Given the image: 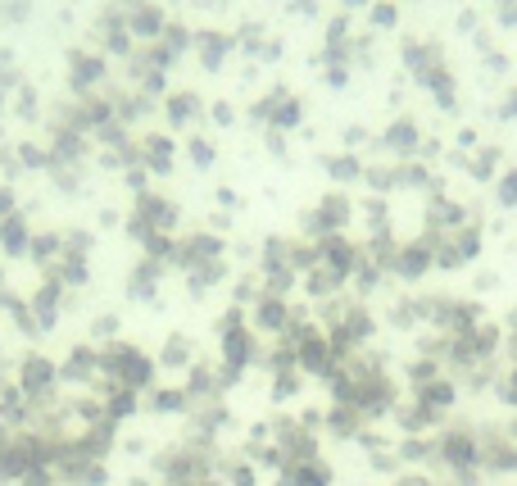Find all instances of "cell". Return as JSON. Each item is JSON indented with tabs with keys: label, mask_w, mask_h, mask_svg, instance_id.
<instances>
[{
	"label": "cell",
	"mask_w": 517,
	"mask_h": 486,
	"mask_svg": "<svg viewBox=\"0 0 517 486\" xmlns=\"http://www.w3.org/2000/svg\"><path fill=\"white\" fill-rule=\"evenodd\" d=\"M141 169H150V173L173 169V141L168 137H146L141 141Z\"/></svg>",
	"instance_id": "obj_22"
},
{
	"label": "cell",
	"mask_w": 517,
	"mask_h": 486,
	"mask_svg": "<svg viewBox=\"0 0 517 486\" xmlns=\"http://www.w3.org/2000/svg\"><path fill=\"white\" fill-rule=\"evenodd\" d=\"M363 214H368V223H372V241H381V237H391V209H386V200L381 196H372L368 205H363Z\"/></svg>",
	"instance_id": "obj_28"
},
{
	"label": "cell",
	"mask_w": 517,
	"mask_h": 486,
	"mask_svg": "<svg viewBox=\"0 0 517 486\" xmlns=\"http://www.w3.org/2000/svg\"><path fill=\"white\" fill-rule=\"evenodd\" d=\"M463 164H468L472 178L486 182V178H495V169H499V150H495V146H486V150H477V155H468Z\"/></svg>",
	"instance_id": "obj_33"
},
{
	"label": "cell",
	"mask_w": 517,
	"mask_h": 486,
	"mask_svg": "<svg viewBox=\"0 0 517 486\" xmlns=\"http://www.w3.org/2000/svg\"><path fill=\"white\" fill-rule=\"evenodd\" d=\"M499 350V328H490V323H477V328L459 332V337H449V355L445 364L454 368V373H468V368H481L490 364Z\"/></svg>",
	"instance_id": "obj_3"
},
{
	"label": "cell",
	"mask_w": 517,
	"mask_h": 486,
	"mask_svg": "<svg viewBox=\"0 0 517 486\" xmlns=\"http://www.w3.org/2000/svg\"><path fill=\"white\" fill-rule=\"evenodd\" d=\"M168 119H173V128L196 123L200 119V100L196 96H173V100H168Z\"/></svg>",
	"instance_id": "obj_32"
},
{
	"label": "cell",
	"mask_w": 517,
	"mask_h": 486,
	"mask_svg": "<svg viewBox=\"0 0 517 486\" xmlns=\"http://www.w3.org/2000/svg\"><path fill=\"white\" fill-rule=\"evenodd\" d=\"M300 391V368H282L273 373V400H291Z\"/></svg>",
	"instance_id": "obj_36"
},
{
	"label": "cell",
	"mask_w": 517,
	"mask_h": 486,
	"mask_svg": "<svg viewBox=\"0 0 517 486\" xmlns=\"http://www.w3.org/2000/svg\"><path fill=\"white\" fill-rule=\"evenodd\" d=\"M59 296H64V287H59L55 278H46L37 287V296L28 300L32 305V318H37V328L46 332V328H55V318H59Z\"/></svg>",
	"instance_id": "obj_18"
},
{
	"label": "cell",
	"mask_w": 517,
	"mask_h": 486,
	"mask_svg": "<svg viewBox=\"0 0 517 486\" xmlns=\"http://www.w3.org/2000/svg\"><path fill=\"white\" fill-rule=\"evenodd\" d=\"M32 255H37V264H55L59 255H64V237H59V232H41V237H32Z\"/></svg>",
	"instance_id": "obj_29"
},
{
	"label": "cell",
	"mask_w": 517,
	"mask_h": 486,
	"mask_svg": "<svg viewBox=\"0 0 517 486\" xmlns=\"http://www.w3.org/2000/svg\"><path fill=\"white\" fill-rule=\"evenodd\" d=\"M177 205L168 196H159V191H137V209H132V237H141V232H168L173 237L177 228Z\"/></svg>",
	"instance_id": "obj_6"
},
{
	"label": "cell",
	"mask_w": 517,
	"mask_h": 486,
	"mask_svg": "<svg viewBox=\"0 0 517 486\" xmlns=\"http://www.w3.org/2000/svg\"><path fill=\"white\" fill-rule=\"evenodd\" d=\"M381 146L391 150L395 159H413L422 150V132H418V123L413 119H395L391 128H386V137H381Z\"/></svg>",
	"instance_id": "obj_15"
},
{
	"label": "cell",
	"mask_w": 517,
	"mask_h": 486,
	"mask_svg": "<svg viewBox=\"0 0 517 486\" xmlns=\"http://www.w3.org/2000/svg\"><path fill=\"white\" fill-rule=\"evenodd\" d=\"M100 405H105L109 423H123V418L137 414L141 396H137V391H127V387H105V391H100Z\"/></svg>",
	"instance_id": "obj_19"
},
{
	"label": "cell",
	"mask_w": 517,
	"mask_h": 486,
	"mask_svg": "<svg viewBox=\"0 0 517 486\" xmlns=\"http://www.w3.org/2000/svg\"><path fill=\"white\" fill-rule=\"evenodd\" d=\"M218 477L223 486H259V468L250 459H218Z\"/></svg>",
	"instance_id": "obj_24"
},
{
	"label": "cell",
	"mask_w": 517,
	"mask_h": 486,
	"mask_svg": "<svg viewBox=\"0 0 517 486\" xmlns=\"http://www.w3.org/2000/svg\"><path fill=\"white\" fill-rule=\"evenodd\" d=\"M223 259V237L218 232H186L182 241H173V264L196 273L205 264H218Z\"/></svg>",
	"instance_id": "obj_7"
},
{
	"label": "cell",
	"mask_w": 517,
	"mask_h": 486,
	"mask_svg": "<svg viewBox=\"0 0 517 486\" xmlns=\"http://www.w3.org/2000/svg\"><path fill=\"white\" fill-rule=\"evenodd\" d=\"M295 350V368L300 373H313V377H332L336 373V350H332V341H327V332H309V337L300 341V346H291Z\"/></svg>",
	"instance_id": "obj_8"
},
{
	"label": "cell",
	"mask_w": 517,
	"mask_h": 486,
	"mask_svg": "<svg viewBox=\"0 0 517 486\" xmlns=\"http://www.w3.org/2000/svg\"><path fill=\"white\" fill-rule=\"evenodd\" d=\"M277 486H332V468L318 459H304V464H286L277 473Z\"/></svg>",
	"instance_id": "obj_16"
},
{
	"label": "cell",
	"mask_w": 517,
	"mask_h": 486,
	"mask_svg": "<svg viewBox=\"0 0 517 486\" xmlns=\"http://www.w3.org/2000/svg\"><path fill=\"white\" fill-rule=\"evenodd\" d=\"M0 246H5V255H28L32 237H28L23 214H5V219H0Z\"/></svg>",
	"instance_id": "obj_21"
},
{
	"label": "cell",
	"mask_w": 517,
	"mask_h": 486,
	"mask_svg": "<svg viewBox=\"0 0 517 486\" xmlns=\"http://www.w3.org/2000/svg\"><path fill=\"white\" fill-rule=\"evenodd\" d=\"M127 486H150V482H146V477H132V482H127Z\"/></svg>",
	"instance_id": "obj_49"
},
{
	"label": "cell",
	"mask_w": 517,
	"mask_h": 486,
	"mask_svg": "<svg viewBox=\"0 0 517 486\" xmlns=\"http://www.w3.org/2000/svg\"><path fill=\"white\" fill-rule=\"evenodd\" d=\"M363 182H368L377 196H386L391 187H400V164H395V169H377V164H372V169H363Z\"/></svg>",
	"instance_id": "obj_34"
},
{
	"label": "cell",
	"mask_w": 517,
	"mask_h": 486,
	"mask_svg": "<svg viewBox=\"0 0 517 486\" xmlns=\"http://www.w3.org/2000/svg\"><path fill=\"white\" fill-rule=\"evenodd\" d=\"M354 219V205L345 191H327V196L318 200V205L304 214V232H309V241H327V237H345V228H350Z\"/></svg>",
	"instance_id": "obj_5"
},
{
	"label": "cell",
	"mask_w": 517,
	"mask_h": 486,
	"mask_svg": "<svg viewBox=\"0 0 517 486\" xmlns=\"http://www.w3.org/2000/svg\"><path fill=\"white\" fill-rule=\"evenodd\" d=\"M19 164H23V169H50V150H41V146H19Z\"/></svg>",
	"instance_id": "obj_39"
},
{
	"label": "cell",
	"mask_w": 517,
	"mask_h": 486,
	"mask_svg": "<svg viewBox=\"0 0 517 486\" xmlns=\"http://www.w3.org/2000/svg\"><path fill=\"white\" fill-rule=\"evenodd\" d=\"M431 173L422 164H400V187H427Z\"/></svg>",
	"instance_id": "obj_41"
},
{
	"label": "cell",
	"mask_w": 517,
	"mask_h": 486,
	"mask_svg": "<svg viewBox=\"0 0 517 486\" xmlns=\"http://www.w3.org/2000/svg\"><path fill=\"white\" fill-rule=\"evenodd\" d=\"M322 423H327V432H332V437L359 441V437H363V423H368V418H363L354 405H332L327 414H322Z\"/></svg>",
	"instance_id": "obj_17"
},
{
	"label": "cell",
	"mask_w": 517,
	"mask_h": 486,
	"mask_svg": "<svg viewBox=\"0 0 517 486\" xmlns=\"http://www.w3.org/2000/svg\"><path fill=\"white\" fill-rule=\"evenodd\" d=\"M495 391H499V400H504L508 409H517V364L504 368V373L495 377Z\"/></svg>",
	"instance_id": "obj_37"
},
{
	"label": "cell",
	"mask_w": 517,
	"mask_h": 486,
	"mask_svg": "<svg viewBox=\"0 0 517 486\" xmlns=\"http://www.w3.org/2000/svg\"><path fill=\"white\" fill-rule=\"evenodd\" d=\"M431 268H436V259H431L427 241H409V246H395V255H391V273H395V278L418 282V278H427Z\"/></svg>",
	"instance_id": "obj_11"
},
{
	"label": "cell",
	"mask_w": 517,
	"mask_h": 486,
	"mask_svg": "<svg viewBox=\"0 0 517 486\" xmlns=\"http://www.w3.org/2000/svg\"><path fill=\"white\" fill-rule=\"evenodd\" d=\"M59 382H73V387H96L100 382V350L96 346H78L64 364H59Z\"/></svg>",
	"instance_id": "obj_12"
},
{
	"label": "cell",
	"mask_w": 517,
	"mask_h": 486,
	"mask_svg": "<svg viewBox=\"0 0 517 486\" xmlns=\"http://www.w3.org/2000/svg\"><path fill=\"white\" fill-rule=\"evenodd\" d=\"M391 323H395V328H413V323H422V296L418 300H395V305H391Z\"/></svg>",
	"instance_id": "obj_35"
},
{
	"label": "cell",
	"mask_w": 517,
	"mask_h": 486,
	"mask_svg": "<svg viewBox=\"0 0 517 486\" xmlns=\"http://www.w3.org/2000/svg\"><path fill=\"white\" fill-rule=\"evenodd\" d=\"M268 146H273V155H282V150H286V137H282V132H268Z\"/></svg>",
	"instance_id": "obj_45"
},
{
	"label": "cell",
	"mask_w": 517,
	"mask_h": 486,
	"mask_svg": "<svg viewBox=\"0 0 517 486\" xmlns=\"http://www.w3.org/2000/svg\"><path fill=\"white\" fill-rule=\"evenodd\" d=\"M413 400H418V405L427 409V414L445 418L449 409L459 405V382H454V377H445V373H440L436 382H427V387H418V391H413Z\"/></svg>",
	"instance_id": "obj_13"
},
{
	"label": "cell",
	"mask_w": 517,
	"mask_h": 486,
	"mask_svg": "<svg viewBox=\"0 0 517 486\" xmlns=\"http://www.w3.org/2000/svg\"><path fill=\"white\" fill-rule=\"evenodd\" d=\"M186 155H191V164H200V169H209V164H214V146H209V141H200V137L186 141Z\"/></svg>",
	"instance_id": "obj_40"
},
{
	"label": "cell",
	"mask_w": 517,
	"mask_h": 486,
	"mask_svg": "<svg viewBox=\"0 0 517 486\" xmlns=\"http://www.w3.org/2000/svg\"><path fill=\"white\" fill-rule=\"evenodd\" d=\"M300 114H304V110H300V100L286 96V105L277 110V119H273V123H277V128H295V123H300Z\"/></svg>",
	"instance_id": "obj_42"
},
{
	"label": "cell",
	"mask_w": 517,
	"mask_h": 486,
	"mask_svg": "<svg viewBox=\"0 0 517 486\" xmlns=\"http://www.w3.org/2000/svg\"><path fill=\"white\" fill-rule=\"evenodd\" d=\"M100 391L105 387H127V391H146L155 387V359L141 355L137 346H127V341H109L105 350H100Z\"/></svg>",
	"instance_id": "obj_1"
},
{
	"label": "cell",
	"mask_w": 517,
	"mask_h": 486,
	"mask_svg": "<svg viewBox=\"0 0 517 486\" xmlns=\"http://www.w3.org/2000/svg\"><path fill=\"white\" fill-rule=\"evenodd\" d=\"M481 459V446H477V427H449V432H440L436 437V459L431 464L445 468L449 477H468V473H481L477 468Z\"/></svg>",
	"instance_id": "obj_2"
},
{
	"label": "cell",
	"mask_w": 517,
	"mask_h": 486,
	"mask_svg": "<svg viewBox=\"0 0 517 486\" xmlns=\"http://www.w3.org/2000/svg\"><path fill=\"white\" fill-rule=\"evenodd\" d=\"M214 123H232V105H218V110H214Z\"/></svg>",
	"instance_id": "obj_48"
},
{
	"label": "cell",
	"mask_w": 517,
	"mask_h": 486,
	"mask_svg": "<svg viewBox=\"0 0 517 486\" xmlns=\"http://www.w3.org/2000/svg\"><path fill=\"white\" fill-rule=\"evenodd\" d=\"M322 169L332 173L336 182H363V159L350 155V150H345V155H327L322 159Z\"/></svg>",
	"instance_id": "obj_26"
},
{
	"label": "cell",
	"mask_w": 517,
	"mask_h": 486,
	"mask_svg": "<svg viewBox=\"0 0 517 486\" xmlns=\"http://www.w3.org/2000/svg\"><path fill=\"white\" fill-rule=\"evenodd\" d=\"M499 114H504V119H517V91L504 100V110H499Z\"/></svg>",
	"instance_id": "obj_46"
},
{
	"label": "cell",
	"mask_w": 517,
	"mask_h": 486,
	"mask_svg": "<svg viewBox=\"0 0 517 486\" xmlns=\"http://www.w3.org/2000/svg\"><path fill=\"white\" fill-rule=\"evenodd\" d=\"M150 409H155V414H186V409H191L186 387H150Z\"/></svg>",
	"instance_id": "obj_25"
},
{
	"label": "cell",
	"mask_w": 517,
	"mask_h": 486,
	"mask_svg": "<svg viewBox=\"0 0 517 486\" xmlns=\"http://www.w3.org/2000/svg\"><path fill=\"white\" fill-rule=\"evenodd\" d=\"M191 355H196V350H191V341H186L182 332H173V337H168V346H164V355H159V364H164V368H186V364H191Z\"/></svg>",
	"instance_id": "obj_30"
},
{
	"label": "cell",
	"mask_w": 517,
	"mask_h": 486,
	"mask_svg": "<svg viewBox=\"0 0 517 486\" xmlns=\"http://www.w3.org/2000/svg\"><path fill=\"white\" fill-rule=\"evenodd\" d=\"M0 291H5V268H0Z\"/></svg>",
	"instance_id": "obj_50"
},
{
	"label": "cell",
	"mask_w": 517,
	"mask_h": 486,
	"mask_svg": "<svg viewBox=\"0 0 517 486\" xmlns=\"http://www.w3.org/2000/svg\"><path fill=\"white\" fill-rule=\"evenodd\" d=\"M318 264H327L332 273H341V278L350 282L354 264H359V246L345 237H327V241H318Z\"/></svg>",
	"instance_id": "obj_14"
},
{
	"label": "cell",
	"mask_w": 517,
	"mask_h": 486,
	"mask_svg": "<svg viewBox=\"0 0 517 486\" xmlns=\"http://www.w3.org/2000/svg\"><path fill=\"white\" fill-rule=\"evenodd\" d=\"M14 387H19L28 400L55 396V387H59V364H50L46 355H28V359H23V368H19V382H14Z\"/></svg>",
	"instance_id": "obj_9"
},
{
	"label": "cell",
	"mask_w": 517,
	"mask_h": 486,
	"mask_svg": "<svg viewBox=\"0 0 517 486\" xmlns=\"http://www.w3.org/2000/svg\"><path fill=\"white\" fill-rule=\"evenodd\" d=\"M499 205H517V169L499 178Z\"/></svg>",
	"instance_id": "obj_43"
},
{
	"label": "cell",
	"mask_w": 517,
	"mask_h": 486,
	"mask_svg": "<svg viewBox=\"0 0 517 486\" xmlns=\"http://www.w3.org/2000/svg\"><path fill=\"white\" fill-rule=\"evenodd\" d=\"M395 423H400L404 437H422V432H431V427H436L440 418L427 414V409H422L418 400H413V405H400V409H395Z\"/></svg>",
	"instance_id": "obj_23"
},
{
	"label": "cell",
	"mask_w": 517,
	"mask_h": 486,
	"mask_svg": "<svg viewBox=\"0 0 517 486\" xmlns=\"http://www.w3.org/2000/svg\"><path fill=\"white\" fill-rule=\"evenodd\" d=\"M436 377H440V364H436V359H418V364L409 368V387L418 391V387H427V382H436Z\"/></svg>",
	"instance_id": "obj_38"
},
{
	"label": "cell",
	"mask_w": 517,
	"mask_h": 486,
	"mask_svg": "<svg viewBox=\"0 0 517 486\" xmlns=\"http://www.w3.org/2000/svg\"><path fill=\"white\" fill-rule=\"evenodd\" d=\"M186 486H223V477L209 473V477H196V482H186Z\"/></svg>",
	"instance_id": "obj_47"
},
{
	"label": "cell",
	"mask_w": 517,
	"mask_h": 486,
	"mask_svg": "<svg viewBox=\"0 0 517 486\" xmlns=\"http://www.w3.org/2000/svg\"><path fill=\"white\" fill-rule=\"evenodd\" d=\"M223 278H227V264H223V259H218V264L196 268V273H186V282H191V291H196V296H205V291H209V287H218Z\"/></svg>",
	"instance_id": "obj_31"
},
{
	"label": "cell",
	"mask_w": 517,
	"mask_h": 486,
	"mask_svg": "<svg viewBox=\"0 0 517 486\" xmlns=\"http://www.w3.org/2000/svg\"><path fill=\"white\" fill-rule=\"evenodd\" d=\"M127 291H132V300H141V305H150L159 291V264L155 259H141L137 268H132V282H127Z\"/></svg>",
	"instance_id": "obj_20"
},
{
	"label": "cell",
	"mask_w": 517,
	"mask_h": 486,
	"mask_svg": "<svg viewBox=\"0 0 517 486\" xmlns=\"http://www.w3.org/2000/svg\"><path fill=\"white\" fill-rule=\"evenodd\" d=\"M96 337H100V341H114V337H118V318H100V323H96Z\"/></svg>",
	"instance_id": "obj_44"
},
{
	"label": "cell",
	"mask_w": 517,
	"mask_h": 486,
	"mask_svg": "<svg viewBox=\"0 0 517 486\" xmlns=\"http://www.w3.org/2000/svg\"><path fill=\"white\" fill-rule=\"evenodd\" d=\"M395 455H400V464H431V459H436V441H427V437H404L400 446H395Z\"/></svg>",
	"instance_id": "obj_27"
},
{
	"label": "cell",
	"mask_w": 517,
	"mask_h": 486,
	"mask_svg": "<svg viewBox=\"0 0 517 486\" xmlns=\"http://www.w3.org/2000/svg\"><path fill=\"white\" fill-rule=\"evenodd\" d=\"M422 241H427L436 268H463L468 259H477L481 228L477 223H463V228H454V232H422Z\"/></svg>",
	"instance_id": "obj_4"
},
{
	"label": "cell",
	"mask_w": 517,
	"mask_h": 486,
	"mask_svg": "<svg viewBox=\"0 0 517 486\" xmlns=\"http://www.w3.org/2000/svg\"><path fill=\"white\" fill-rule=\"evenodd\" d=\"M291 318H295V309H291V300L286 296L264 291V296L254 300V328L268 332V337H282V332L291 328Z\"/></svg>",
	"instance_id": "obj_10"
}]
</instances>
